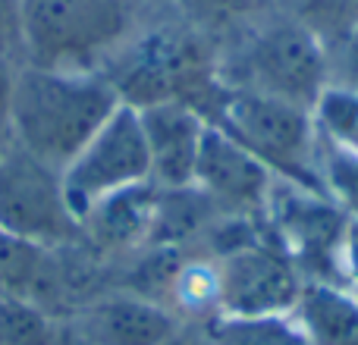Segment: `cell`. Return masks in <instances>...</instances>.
Returning a JSON list of instances; mask_svg holds the SVG:
<instances>
[{"label":"cell","instance_id":"18","mask_svg":"<svg viewBox=\"0 0 358 345\" xmlns=\"http://www.w3.org/2000/svg\"><path fill=\"white\" fill-rule=\"evenodd\" d=\"M292 22L317 38L324 47H336L358 29V0H283Z\"/></svg>","mask_w":358,"mask_h":345},{"label":"cell","instance_id":"26","mask_svg":"<svg viewBox=\"0 0 358 345\" xmlns=\"http://www.w3.org/2000/svg\"><path fill=\"white\" fill-rule=\"evenodd\" d=\"M10 145V132H6V126L0 123V154H3V148Z\"/></svg>","mask_w":358,"mask_h":345},{"label":"cell","instance_id":"7","mask_svg":"<svg viewBox=\"0 0 358 345\" xmlns=\"http://www.w3.org/2000/svg\"><path fill=\"white\" fill-rule=\"evenodd\" d=\"M0 229L41 248L82 242V226L63 198L60 170L31 157L13 138L0 154Z\"/></svg>","mask_w":358,"mask_h":345},{"label":"cell","instance_id":"9","mask_svg":"<svg viewBox=\"0 0 358 345\" xmlns=\"http://www.w3.org/2000/svg\"><path fill=\"white\" fill-rule=\"evenodd\" d=\"M248 91L315 110L317 98L330 88L327 47L299 22L283 19L255 35L245 54Z\"/></svg>","mask_w":358,"mask_h":345},{"label":"cell","instance_id":"17","mask_svg":"<svg viewBox=\"0 0 358 345\" xmlns=\"http://www.w3.org/2000/svg\"><path fill=\"white\" fill-rule=\"evenodd\" d=\"M0 345H69V333L38 304L0 298Z\"/></svg>","mask_w":358,"mask_h":345},{"label":"cell","instance_id":"20","mask_svg":"<svg viewBox=\"0 0 358 345\" xmlns=\"http://www.w3.org/2000/svg\"><path fill=\"white\" fill-rule=\"evenodd\" d=\"M317 172H321L324 195L340 210H346L349 216H358V154L355 151L336 148V145L321 138V145H317Z\"/></svg>","mask_w":358,"mask_h":345},{"label":"cell","instance_id":"10","mask_svg":"<svg viewBox=\"0 0 358 345\" xmlns=\"http://www.w3.org/2000/svg\"><path fill=\"white\" fill-rule=\"evenodd\" d=\"M69 345H176L182 317L129 289H104L66 321Z\"/></svg>","mask_w":358,"mask_h":345},{"label":"cell","instance_id":"5","mask_svg":"<svg viewBox=\"0 0 358 345\" xmlns=\"http://www.w3.org/2000/svg\"><path fill=\"white\" fill-rule=\"evenodd\" d=\"M60 182L66 207L73 210L79 226L88 210L98 207L104 198L151 182V157L136 107L120 104L110 119L88 138L85 148L60 170Z\"/></svg>","mask_w":358,"mask_h":345},{"label":"cell","instance_id":"24","mask_svg":"<svg viewBox=\"0 0 358 345\" xmlns=\"http://www.w3.org/2000/svg\"><path fill=\"white\" fill-rule=\"evenodd\" d=\"M195 3H201L204 10L227 13V16H242V13H252L258 6H264L267 0H195Z\"/></svg>","mask_w":358,"mask_h":345},{"label":"cell","instance_id":"3","mask_svg":"<svg viewBox=\"0 0 358 345\" xmlns=\"http://www.w3.org/2000/svg\"><path fill=\"white\" fill-rule=\"evenodd\" d=\"M210 123L220 126L248 154L258 157L277 182H289L324 195L321 172H317L321 138L308 110L248 91V88H236L223 94Z\"/></svg>","mask_w":358,"mask_h":345},{"label":"cell","instance_id":"22","mask_svg":"<svg viewBox=\"0 0 358 345\" xmlns=\"http://www.w3.org/2000/svg\"><path fill=\"white\" fill-rule=\"evenodd\" d=\"M330 57V85H346L358 91V29L346 41L327 50Z\"/></svg>","mask_w":358,"mask_h":345},{"label":"cell","instance_id":"8","mask_svg":"<svg viewBox=\"0 0 358 345\" xmlns=\"http://www.w3.org/2000/svg\"><path fill=\"white\" fill-rule=\"evenodd\" d=\"M217 264V314L264 317L292 314L305 277L277 245V239H248L223 251Z\"/></svg>","mask_w":358,"mask_h":345},{"label":"cell","instance_id":"6","mask_svg":"<svg viewBox=\"0 0 358 345\" xmlns=\"http://www.w3.org/2000/svg\"><path fill=\"white\" fill-rule=\"evenodd\" d=\"M264 216L271 235L299 267L305 283H343V239L352 220L346 210L321 191L273 182Z\"/></svg>","mask_w":358,"mask_h":345},{"label":"cell","instance_id":"14","mask_svg":"<svg viewBox=\"0 0 358 345\" xmlns=\"http://www.w3.org/2000/svg\"><path fill=\"white\" fill-rule=\"evenodd\" d=\"M296 321L308 345H358V292L343 283H305Z\"/></svg>","mask_w":358,"mask_h":345},{"label":"cell","instance_id":"12","mask_svg":"<svg viewBox=\"0 0 358 345\" xmlns=\"http://www.w3.org/2000/svg\"><path fill=\"white\" fill-rule=\"evenodd\" d=\"M151 157V182L157 189H189L195 182V163L201 138L208 132V117L189 104L164 101L138 110Z\"/></svg>","mask_w":358,"mask_h":345},{"label":"cell","instance_id":"4","mask_svg":"<svg viewBox=\"0 0 358 345\" xmlns=\"http://www.w3.org/2000/svg\"><path fill=\"white\" fill-rule=\"evenodd\" d=\"M104 75L120 101L136 110L164 101H179L198 110V91L223 94L214 85V66H208L198 41L179 31H155L126 41L117 50V69Z\"/></svg>","mask_w":358,"mask_h":345},{"label":"cell","instance_id":"25","mask_svg":"<svg viewBox=\"0 0 358 345\" xmlns=\"http://www.w3.org/2000/svg\"><path fill=\"white\" fill-rule=\"evenodd\" d=\"M19 66H6L0 63V123L6 126V110H10V94H13V79H16Z\"/></svg>","mask_w":358,"mask_h":345},{"label":"cell","instance_id":"1","mask_svg":"<svg viewBox=\"0 0 358 345\" xmlns=\"http://www.w3.org/2000/svg\"><path fill=\"white\" fill-rule=\"evenodd\" d=\"M123 104L104 73L19 66L6 132L22 151L63 170Z\"/></svg>","mask_w":358,"mask_h":345},{"label":"cell","instance_id":"11","mask_svg":"<svg viewBox=\"0 0 358 345\" xmlns=\"http://www.w3.org/2000/svg\"><path fill=\"white\" fill-rule=\"evenodd\" d=\"M273 172L255 154H248L236 138L210 123L201 138L195 163V189L229 216L264 214L273 191Z\"/></svg>","mask_w":358,"mask_h":345},{"label":"cell","instance_id":"23","mask_svg":"<svg viewBox=\"0 0 358 345\" xmlns=\"http://www.w3.org/2000/svg\"><path fill=\"white\" fill-rule=\"evenodd\" d=\"M343 283L358 289V216H352L343 239Z\"/></svg>","mask_w":358,"mask_h":345},{"label":"cell","instance_id":"15","mask_svg":"<svg viewBox=\"0 0 358 345\" xmlns=\"http://www.w3.org/2000/svg\"><path fill=\"white\" fill-rule=\"evenodd\" d=\"M50 251L0 229V298H19L41 308L50 273Z\"/></svg>","mask_w":358,"mask_h":345},{"label":"cell","instance_id":"2","mask_svg":"<svg viewBox=\"0 0 358 345\" xmlns=\"http://www.w3.org/2000/svg\"><path fill=\"white\" fill-rule=\"evenodd\" d=\"M132 0H25V63L98 73L132 38Z\"/></svg>","mask_w":358,"mask_h":345},{"label":"cell","instance_id":"21","mask_svg":"<svg viewBox=\"0 0 358 345\" xmlns=\"http://www.w3.org/2000/svg\"><path fill=\"white\" fill-rule=\"evenodd\" d=\"M0 63L25 66V0H0Z\"/></svg>","mask_w":358,"mask_h":345},{"label":"cell","instance_id":"13","mask_svg":"<svg viewBox=\"0 0 358 345\" xmlns=\"http://www.w3.org/2000/svg\"><path fill=\"white\" fill-rule=\"evenodd\" d=\"M157 201H161V189L155 182L132 185L104 198L82 220V242L101 260L145 251L155 235Z\"/></svg>","mask_w":358,"mask_h":345},{"label":"cell","instance_id":"27","mask_svg":"<svg viewBox=\"0 0 358 345\" xmlns=\"http://www.w3.org/2000/svg\"><path fill=\"white\" fill-rule=\"evenodd\" d=\"M355 292H358V289H355Z\"/></svg>","mask_w":358,"mask_h":345},{"label":"cell","instance_id":"19","mask_svg":"<svg viewBox=\"0 0 358 345\" xmlns=\"http://www.w3.org/2000/svg\"><path fill=\"white\" fill-rule=\"evenodd\" d=\"M311 119H315V129L324 142L358 154V91L355 88L330 85L317 98Z\"/></svg>","mask_w":358,"mask_h":345},{"label":"cell","instance_id":"16","mask_svg":"<svg viewBox=\"0 0 358 345\" xmlns=\"http://www.w3.org/2000/svg\"><path fill=\"white\" fill-rule=\"evenodd\" d=\"M204 345H308L296 314L229 317L214 314L208 321Z\"/></svg>","mask_w":358,"mask_h":345}]
</instances>
